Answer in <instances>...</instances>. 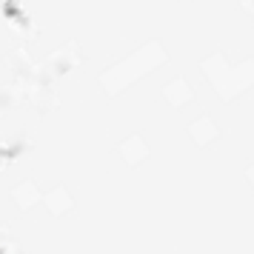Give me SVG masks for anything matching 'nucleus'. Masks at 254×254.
Listing matches in <instances>:
<instances>
[]
</instances>
